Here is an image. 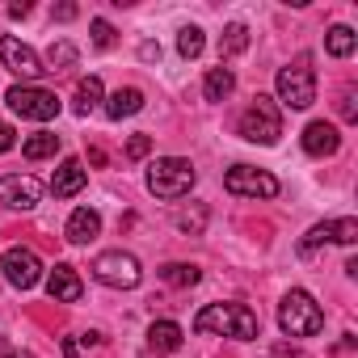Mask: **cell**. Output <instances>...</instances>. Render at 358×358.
<instances>
[{
	"mask_svg": "<svg viewBox=\"0 0 358 358\" xmlns=\"http://www.w3.org/2000/svg\"><path fill=\"white\" fill-rule=\"evenodd\" d=\"M194 333H224V337L249 341V337L262 333V320L245 303H211V308H203L194 316Z\"/></svg>",
	"mask_w": 358,
	"mask_h": 358,
	"instance_id": "obj_1",
	"label": "cell"
},
{
	"mask_svg": "<svg viewBox=\"0 0 358 358\" xmlns=\"http://www.w3.org/2000/svg\"><path fill=\"white\" fill-rule=\"evenodd\" d=\"M194 182H199V173H194V164L182 160V156H160V160H152V169H148V190H152L156 199H164V203L190 194Z\"/></svg>",
	"mask_w": 358,
	"mask_h": 358,
	"instance_id": "obj_2",
	"label": "cell"
},
{
	"mask_svg": "<svg viewBox=\"0 0 358 358\" xmlns=\"http://www.w3.org/2000/svg\"><path fill=\"white\" fill-rule=\"evenodd\" d=\"M278 324L291 337H316L324 329V312L308 291H287L282 303H278Z\"/></svg>",
	"mask_w": 358,
	"mask_h": 358,
	"instance_id": "obj_3",
	"label": "cell"
},
{
	"mask_svg": "<svg viewBox=\"0 0 358 358\" xmlns=\"http://www.w3.org/2000/svg\"><path fill=\"white\" fill-rule=\"evenodd\" d=\"M278 135H282V114H278L274 97L257 93V97H253V106L241 114V139L270 148V143H278Z\"/></svg>",
	"mask_w": 358,
	"mask_h": 358,
	"instance_id": "obj_4",
	"label": "cell"
},
{
	"mask_svg": "<svg viewBox=\"0 0 358 358\" xmlns=\"http://www.w3.org/2000/svg\"><path fill=\"white\" fill-rule=\"evenodd\" d=\"M274 85H278V101L291 106V110H308L316 101V72L308 68V55H299L295 64H287Z\"/></svg>",
	"mask_w": 358,
	"mask_h": 358,
	"instance_id": "obj_5",
	"label": "cell"
},
{
	"mask_svg": "<svg viewBox=\"0 0 358 358\" xmlns=\"http://www.w3.org/2000/svg\"><path fill=\"white\" fill-rule=\"evenodd\" d=\"M93 278L97 282H106V287H118V291H131V287H139V278H143V270H139V257L135 253H122V249H110V253H101V257H93Z\"/></svg>",
	"mask_w": 358,
	"mask_h": 358,
	"instance_id": "obj_6",
	"label": "cell"
},
{
	"mask_svg": "<svg viewBox=\"0 0 358 358\" xmlns=\"http://www.w3.org/2000/svg\"><path fill=\"white\" fill-rule=\"evenodd\" d=\"M5 101H9V110L13 114H22V118H34V122H51L64 106H59V97L51 93V89H38V85H13L9 93H5Z\"/></svg>",
	"mask_w": 358,
	"mask_h": 358,
	"instance_id": "obj_7",
	"label": "cell"
},
{
	"mask_svg": "<svg viewBox=\"0 0 358 358\" xmlns=\"http://www.w3.org/2000/svg\"><path fill=\"white\" fill-rule=\"evenodd\" d=\"M224 190L236 194V199H274L278 194V177L266 173V169H253V164H232L224 173Z\"/></svg>",
	"mask_w": 358,
	"mask_h": 358,
	"instance_id": "obj_8",
	"label": "cell"
},
{
	"mask_svg": "<svg viewBox=\"0 0 358 358\" xmlns=\"http://www.w3.org/2000/svg\"><path fill=\"white\" fill-rule=\"evenodd\" d=\"M0 270H5V278H9L17 291H30V287L43 278V262H38V253H34V249H22V245L5 249V257H0Z\"/></svg>",
	"mask_w": 358,
	"mask_h": 358,
	"instance_id": "obj_9",
	"label": "cell"
},
{
	"mask_svg": "<svg viewBox=\"0 0 358 358\" xmlns=\"http://www.w3.org/2000/svg\"><path fill=\"white\" fill-rule=\"evenodd\" d=\"M43 199V186H38V177L30 173H5L0 177V203L13 207V211H34Z\"/></svg>",
	"mask_w": 358,
	"mask_h": 358,
	"instance_id": "obj_10",
	"label": "cell"
},
{
	"mask_svg": "<svg viewBox=\"0 0 358 358\" xmlns=\"http://www.w3.org/2000/svg\"><path fill=\"white\" fill-rule=\"evenodd\" d=\"M358 241V224L354 220H329V224H316L303 241H299V253H316L320 245H354Z\"/></svg>",
	"mask_w": 358,
	"mask_h": 358,
	"instance_id": "obj_11",
	"label": "cell"
},
{
	"mask_svg": "<svg viewBox=\"0 0 358 358\" xmlns=\"http://www.w3.org/2000/svg\"><path fill=\"white\" fill-rule=\"evenodd\" d=\"M0 64H5L9 72H17V76H26V80H34V76L47 72L43 59H38L26 43H17V38H0Z\"/></svg>",
	"mask_w": 358,
	"mask_h": 358,
	"instance_id": "obj_12",
	"label": "cell"
},
{
	"mask_svg": "<svg viewBox=\"0 0 358 358\" xmlns=\"http://www.w3.org/2000/svg\"><path fill=\"white\" fill-rule=\"evenodd\" d=\"M341 148V131L333 122H308L303 127V152L308 156H333Z\"/></svg>",
	"mask_w": 358,
	"mask_h": 358,
	"instance_id": "obj_13",
	"label": "cell"
},
{
	"mask_svg": "<svg viewBox=\"0 0 358 358\" xmlns=\"http://www.w3.org/2000/svg\"><path fill=\"white\" fill-rule=\"evenodd\" d=\"M47 295H51L55 303H76V299L85 295L80 274H76L72 266H55V270L47 274Z\"/></svg>",
	"mask_w": 358,
	"mask_h": 358,
	"instance_id": "obj_14",
	"label": "cell"
},
{
	"mask_svg": "<svg viewBox=\"0 0 358 358\" xmlns=\"http://www.w3.org/2000/svg\"><path fill=\"white\" fill-rule=\"evenodd\" d=\"M85 182H89L85 164H80V160H64V164L55 169V177H51V194H55V199H72V194L85 190Z\"/></svg>",
	"mask_w": 358,
	"mask_h": 358,
	"instance_id": "obj_15",
	"label": "cell"
},
{
	"mask_svg": "<svg viewBox=\"0 0 358 358\" xmlns=\"http://www.w3.org/2000/svg\"><path fill=\"white\" fill-rule=\"evenodd\" d=\"M97 232H101V215H97L93 207L72 211V220H68V228H64V236H68L72 245H89V241H97Z\"/></svg>",
	"mask_w": 358,
	"mask_h": 358,
	"instance_id": "obj_16",
	"label": "cell"
},
{
	"mask_svg": "<svg viewBox=\"0 0 358 358\" xmlns=\"http://www.w3.org/2000/svg\"><path fill=\"white\" fill-rule=\"evenodd\" d=\"M177 345H182V324L156 320V324L148 329V350H156V354H173Z\"/></svg>",
	"mask_w": 358,
	"mask_h": 358,
	"instance_id": "obj_17",
	"label": "cell"
},
{
	"mask_svg": "<svg viewBox=\"0 0 358 358\" xmlns=\"http://www.w3.org/2000/svg\"><path fill=\"white\" fill-rule=\"evenodd\" d=\"M232 89H236V76H232V68H224V64L211 68L207 80H203V97H207V101H224Z\"/></svg>",
	"mask_w": 358,
	"mask_h": 358,
	"instance_id": "obj_18",
	"label": "cell"
},
{
	"mask_svg": "<svg viewBox=\"0 0 358 358\" xmlns=\"http://www.w3.org/2000/svg\"><path fill=\"white\" fill-rule=\"evenodd\" d=\"M101 106V76H85L80 85H76V97H72V110L85 118V114H93Z\"/></svg>",
	"mask_w": 358,
	"mask_h": 358,
	"instance_id": "obj_19",
	"label": "cell"
},
{
	"mask_svg": "<svg viewBox=\"0 0 358 358\" xmlns=\"http://www.w3.org/2000/svg\"><path fill=\"white\" fill-rule=\"evenodd\" d=\"M143 110V93L139 89H118V93H110V101H106V114L110 118H131V114H139Z\"/></svg>",
	"mask_w": 358,
	"mask_h": 358,
	"instance_id": "obj_20",
	"label": "cell"
},
{
	"mask_svg": "<svg viewBox=\"0 0 358 358\" xmlns=\"http://www.w3.org/2000/svg\"><path fill=\"white\" fill-rule=\"evenodd\" d=\"M59 152V135H51V131H38V135H30L26 143H22V156L26 160H47V156H55Z\"/></svg>",
	"mask_w": 358,
	"mask_h": 358,
	"instance_id": "obj_21",
	"label": "cell"
},
{
	"mask_svg": "<svg viewBox=\"0 0 358 358\" xmlns=\"http://www.w3.org/2000/svg\"><path fill=\"white\" fill-rule=\"evenodd\" d=\"M160 278L169 287H194L203 278V270L199 266H186V262H169V266H160Z\"/></svg>",
	"mask_w": 358,
	"mask_h": 358,
	"instance_id": "obj_22",
	"label": "cell"
},
{
	"mask_svg": "<svg viewBox=\"0 0 358 358\" xmlns=\"http://www.w3.org/2000/svg\"><path fill=\"white\" fill-rule=\"evenodd\" d=\"M245 47H249V26L232 22V26L224 30V38H220V59H232V55H241Z\"/></svg>",
	"mask_w": 358,
	"mask_h": 358,
	"instance_id": "obj_23",
	"label": "cell"
},
{
	"mask_svg": "<svg viewBox=\"0 0 358 358\" xmlns=\"http://www.w3.org/2000/svg\"><path fill=\"white\" fill-rule=\"evenodd\" d=\"M354 43H358V38H354V30H350V26H333V30H329V38H324L329 55H337V59H345V55L354 51Z\"/></svg>",
	"mask_w": 358,
	"mask_h": 358,
	"instance_id": "obj_24",
	"label": "cell"
},
{
	"mask_svg": "<svg viewBox=\"0 0 358 358\" xmlns=\"http://www.w3.org/2000/svg\"><path fill=\"white\" fill-rule=\"evenodd\" d=\"M203 43H207V38H203L199 26H186L182 34H177V51H182V59H199V55H203Z\"/></svg>",
	"mask_w": 358,
	"mask_h": 358,
	"instance_id": "obj_25",
	"label": "cell"
},
{
	"mask_svg": "<svg viewBox=\"0 0 358 358\" xmlns=\"http://www.w3.org/2000/svg\"><path fill=\"white\" fill-rule=\"evenodd\" d=\"M76 64V47L72 43H51V51H47V72H64V68H72Z\"/></svg>",
	"mask_w": 358,
	"mask_h": 358,
	"instance_id": "obj_26",
	"label": "cell"
},
{
	"mask_svg": "<svg viewBox=\"0 0 358 358\" xmlns=\"http://www.w3.org/2000/svg\"><path fill=\"white\" fill-rule=\"evenodd\" d=\"M173 224L182 228V232H203V228H207V211H203V207H194V211H177Z\"/></svg>",
	"mask_w": 358,
	"mask_h": 358,
	"instance_id": "obj_27",
	"label": "cell"
},
{
	"mask_svg": "<svg viewBox=\"0 0 358 358\" xmlns=\"http://www.w3.org/2000/svg\"><path fill=\"white\" fill-rule=\"evenodd\" d=\"M89 345H97V333H89V337H64V354L68 358H89Z\"/></svg>",
	"mask_w": 358,
	"mask_h": 358,
	"instance_id": "obj_28",
	"label": "cell"
},
{
	"mask_svg": "<svg viewBox=\"0 0 358 358\" xmlns=\"http://www.w3.org/2000/svg\"><path fill=\"white\" fill-rule=\"evenodd\" d=\"M93 47H101V51H110V47H114V26H110V22H101V17L93 22Z\"/></svg>",
	"mask_w": 358,
	"mask_h": 358,
	"instance_id": "obj_29",
	"label": "cell"
},
{
	"mask_svg": "<svg viewBox=\"0 0 358 358\" xmlns=\"http://www.w3.org/2000/svg\"><path fill=\"white\" fill-rule=\"evenodd\" d=\"M148 152H152V139H148V135H131L127 156H131V160H139V156H148Z\"/></svg>",
	"mask_w": 358,
	"mask_h": 358,
	"instance_id": "obj_30",
	"label": "cell"
},
{
	"mask_svg": "<svg viewBox=\"0 0 358 358\" xmlns=\"http://www.w3.org/2000/svg\"><path fill=\"white\" fill-rule=\"evenodd\" d=\"M341 118H350V122L358 118V106H354V89H345V93H341Z\"/></svg>",
	"mask_w": 358,
	"mask_h": 358,
	"instance_id": "obj_31",
	"label": "cell"
},
{
	"mask_svg": "<svg viewBox=\"0 0 358 358\" xmlns=\"http://www.w3.org/2000/svg\"><path fill=\"white\" fill-rule=\"evenodd\" d=\"M13 143H17V135H13V127H9V122H0V152H9Z\"/></svg>",
	"mask_w": 358,
	"mask_h": 358,
	"instance_id": "obj_32",
	"label": "cell"
},
{
	"mask_svg": "<svg viewBox=\"0 0 358 358\" xmlns=\"http://www.w3.org/2000/svg\"><path fill=\"white\" fill-rule=\"evenodd\" d=\"M76 13H80V9H76V5H59V9H55V13H51V17H55V22H72V17H76Z\"/></svg>",
	"mask_w": 358,
	"mask_h": 358,
	"instance_id": "obj_33",
	"label": "cell"
},
{
	"mask_svg": "<svg viewBox=\"0 0 358 358\" xmlns=\"http://www.w3.org/2000/svg\"><path fill=\"white\" fill-rule=\"evenodd\" d=\"M139 59H143V64L160 59V47H156V43H143V47H139Z\"/></svg>",
	"mask_w": 358,
	"mask_h": 358,
	"instance_id": "obj_34",
	"label": "cell"
},
{
	"mask_svg": "<svg viewBox=\"0 0 358 358\" xmlns=\"http://www.w3.org/2000/svg\"><path fill=\"white\" fill-rule=\"evenodd\" d=\"M274 358H308V354H299L295 345H274Z\"/></svg>",
	"mask_w": 358,
	"mask_h": 358,
	"instance_id": "obj_35",
	"label": "cell"
},
{
	"mask_svg": "<svg viewBox=\"0 0 358 358\" xmlns=\"http://www.w3.org/2000/svg\"><path fill=\"white\" fill-rule=\"evenodd\" d=\"M9 17H30V5L22 0V5H9Z\"/></svg>",
	"mask_w": 358,
	"mask_h": 358,
	"instance_id": "obj_36",
	"label": "cell"
},
{
	"mask_svg": "<svg viewBox=\"0 0 358 358\" xmlns=\"http://www.w3.org/2000/svg\"><path fill=\"white\" fill-rule=\"evenodd\" d=\"M0 358H17V354H13V350H9V345H0Z\"/></svg>",
	"mask_w": 358,
	"mask_h": 358,
	"instance_id": "obj_37",
	"label": "cell"
}]
</instances>
